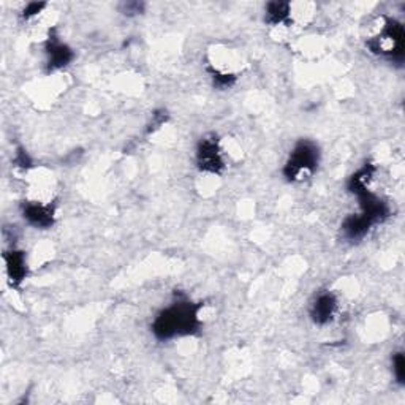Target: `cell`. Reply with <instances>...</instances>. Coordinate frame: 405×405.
Listing matches in <instances>:
<instances>
[{"label": "cell", "mask_w": 405, "mask_h": 405, "mask_svg": "<svg viewBox=\"0 0 405 405\" xmlns=\"http://www.w3.org/2000/svg\"><path fill=\"white\" fill-rule=\"evenodd\" d=\"M200 304L179 301L157 315L152 323V331L159 339H171L176 336H187L200 326Z\"/></svg>", "instance_id": "obj_1"}, {"label": "cell", "mask_w": 405, "mask_h": 405, "mask_svg": "<svg viewBox=\"0 0 405 405\" xmlns=\"http://www.w3.org/2000/svg\"><path fill=\"white\" fill-rule=\"evenodd\" d=\"M319 160L320 152L316 144L307 139L301 141L290 154L283 174L288 181H302L310 174H314L316 166H319Z\"/></svg>", "instance_id": "obj_2"}, {"label": "cell", "mask_w": 405, "mask_h": 405, "mask_svg": "<svg viewBox=\"0 0 405 405\" xmlns=\"http://www.w3.org/2000/svg\"><path fill=\"white\" fill-rule=\"evenodd\" d=\"M369 48L377 54L389 57H402L404 54V29L399 23L389 19L380 35L370 40Z\"/></svg>", "instance_id": "obj_3"}, {"label": "cell", "mask_w": 405, "mask_h": 405, "mask_svg": "<svg viewBox=\"0 0 405 405\" xmlns=\"http://www.w3.org/2000/svg\"><path fill=\"white\" fill-rule=\"evenodd\" d=\"M197 160L200 170L207 173H220L224 168V159H222V151L215 138L201 139L197 151Z\"/></svg>", "instance_id": "obj_4"}, {"label": "cell", "mask_w": 405, "mask_h": 405, "mask_svg": "<svg viewBox=\"0 0 405 405\" xmlns=\"http://www.w3.org/2000/svg\"><path fill=\"white\" fill-rule=\"evenodd\" d=\"M24 219H27L30 225L38 228H50L54 224V207L43 202L32 201L27 202L23 209Z\"/></svg>", "instance_id": "obj_5"}, {"label": "cell", "mask_w": 405, "mask_h": 405, "mask_svg": "<svg viewBox=\"0 0 405 405\" xmlns=\"http://www.w3.org/2000/svg\"><path fill=\"white\" fill-rule=\"evenodd\" d=\"M337 310V301L331 293H321L315 300L310 309V316L319 325H326L328 321L333 320V316Z\"/></svg>", "instance_id": "obj_6"}, {"label": "cell", "mask_w": 405, "mask_h": 405, "mask_svg": "<svg viewBox=\"0 0 405 405\" xmlns=\"http://www.w3.org/2000/svg\"><path fill=\"white\" fill-rule=\"evenodd\" d=\"M374 224H375V220L370 219L367 214H364L361 211V214L350 215V217L346 219V222H343V225H342V232L348 239L355 241V239L363 238L364 234H367V232L372 228Z\"/></svg>", "instance_id": "obj_7"}, {"label": "cell", "mask_w": 405, "mask_h": 405, "mask_svg": "<svg viewBox=\"0 0 405 405\" xmlns=\"http://www.w3.org/2000/svg\"><path fill=\"white\" fill-rule=\"evenodd\" d=\"M5 266H6V274H8V279L11 282V285H19L27 275V263L25 256L23 252H8L5 255Z\"/></svg>", "instance_id": "obj_8"}, {"label": "cell", "mask_w": 405, "mask_h": 405, "mask_svg": "<svg viewBox=\"0 0 405 405\" xmlns=\"http://www.w3.org/2000/svg\"><path fill=\"white\" fill-rule=\"evenodd\" d=\"M72 59L73 52L69 46L57 42V40H51L48 43V64L51 69H62L72 62Z\"/></svg>", "instance_id": "obj_9"}, {"label": "cell", "mask_w": 405, "mask_h": 405, "mask_svg": "<svg viewBox=\"0 0 405 405\" xmlns=\"http://www.w3.org/2000/svg\"><path fill=\"white\" fill-rule=\"evenodd\" d=\"M290 15V5L283 2H273L266 6V21L271 24L285 23Z\"/></svg>", "instance_id": "obj_10"}, {"label": "cell", "mask_w": 405, "mask_h": 405, "mask_svg": "<svg viewBox=\"0 0 405 405\" xmlns=\"http://www.w3.org/2000/svg\"><path fill=\"white\" fill-rule=\"evenodd\" d=\"M394 374L397 382H404V375H405V361H404V355L397 353L394 358Z\"/></svg>", "instance_id": "obj_11"}, {"label": "cell", "mask_w": 405, "mask_h": 405, "mask_svg": "<svg viewBox=\"0 0 405 405\" xmlns=\"http://www.w3.org/2000/svg\"><path fill=\"white\" fill-rule=\"evenodd\" d=\"M45 8V4H30L27 5V8L24 10V18H30L35 16L37 13H40V10Z\"/></svg>", "instance_id": "obj_12"}]
</instances>
